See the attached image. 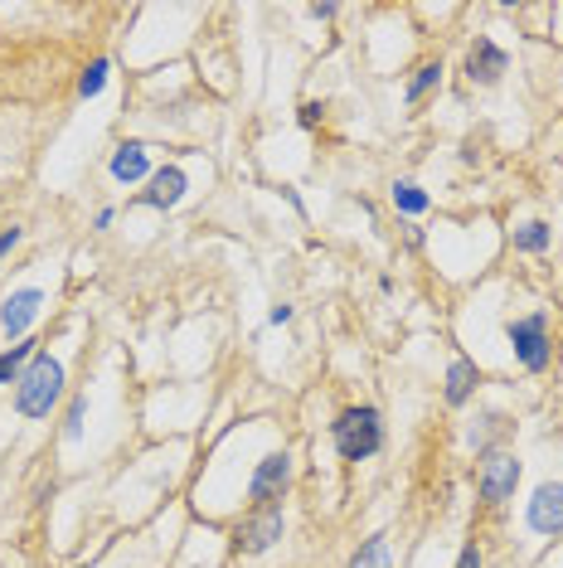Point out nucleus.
<instances>
[{"instance_id":"9d476101","label":"nucleus","mask_w":563,"mask_h":568,"mask_svg":"<svg viewBox=\"0 0 563 568\" xmlns=\"http://www.w3.org/2000/svg\"><path fill=\"white\" fill-rule=\"evenodd\" d=\"M180 194H185V170L166 166V170H156L151 176V190H146L141 200L156 204V209H170V204H180Z\"/></svg>"},{"instance_id":"7ed1b4c3","label":"nucleus","mask_w":563,"mask_h":568,"mask_svg":"<svg viewBox=\"0 0 563 568\" xmlns=\"http://www.w3.org/2000/svg\"><path fill=\"white\" fill-rule=\"evenodd\" d=\"M510 345H516L520 365L540 375V369L549 365V336H544V316H520V320H510Z\"/></svg>"},{"instance_id":"f3484780","label":"nucleus","mask_w":563,"mask_h":568,"mask_svg":"<svg viewBox=\"0 0 563 568\" xmlns=\"http://www.w3.org/2000/svg\"><path fill=\"white\" fill-rule=\"evenodd\" d=\"M437 78H443V69H437V64H423L418 73H413V83H408V103H418V97H423L427 88H433Z\"/></svg>"},{"instance_id":"423d86ee","label":"nucleus","mask_w":563,"mask_h":568,"mask_svg":"<svg viewBox=\"0 0 563 568\" xmlns=\"http://www.w3.org/2000/svg\"><path fill=\"white\" fill-rule=\"evenodd\" d=\"M287 481H291V456L287 452H273V456H263V466L253 472V486H248V496L253 501H273L287 491Z\"/></svg>"},{"instance_id":"f03ea898","label":"nucleus","mask_w":563,"mask_h":568,"mask_svg":"<svg viewBox=\"0 0 563 568\" xmlns=\"http://www.w3.org/2000/svg\"><path fill=\"white\" fill-rule=\"evenodd\" d=\"M379 442H384V423H379L374 409H346L336 423V448L346 462H364V456L379 452Z\"/></svg>"},{"instance_id":"f257e3e1","label":"nucleus","mask_w":563,"mask_h":568,"mask_svg":"<svg viewBox=\"0 0 563 568\" xmlns=\"http://www.w3.org/2000/svg\"><path fill=\"white\" fill-rule=\"evenodd\" d=\"M15 409L24 418H49V409L59 403V393H64V365L54 360V355H34L30 369L15 379Z\"/></svg>"},{"instance_id":"f8f14e48","label":"nucleus","mask_w":563,"mask_h":568,"mask_svg":"<svg viewBox=\"0 0 563 568\" xmlns=\"http://www.w3.org/2000/svg\"><path fill=\"white\" fill-rule=\"evenodd\" d=\"M476 389V365L471 360H452L447 369V403H467Z\"/></svg>"},{"instance_id":"39448f33","label":"nucleus","mask_w":563,"mask_h":568,"mask_svg":"<svg viewBox=\"0 0 563 568\" xmlns=\"http://www.w3.org/2000/svg\"><path fill=\"white\" fill-rule=\"evenodd\" d=\"M530 529L534 535H563V486H540L530 501Z\"/></svg>"},{"instance_id":"ddd939ff","label":"nucleus","mask_w":563,"mask_h":568,"mask_svg":"<svg viewBox=\"0 0 563 568\" xmlns=\"http://www.w3.org/2000/svg\"><path fill=\"white\" fill-rule=\"evenodd\" d=\"M34 360V340H24V345H10L6 355H0V385H15V379L24 375V365Z\"/></svg>"},{"instance_id":"0eeeda50","label":"nucleus","mask_w":563,"mask_h":568,"mask_svg":"<svg viewBox=\"0 0 563 568\" xmlns=\"http://www.w3.org/2000/svg\"><path fill=\"white\" fill-rule=\"evenodd\" d=\"M40 306H44V292H40V287H24V292L10 296L6 312H0V326H6V336H10V340L24 336V330H30V320L40 316Z\"/></svg>"},{"instance_id":"1a4fd4ad","label":"nucleus","mask_w":563,"mask_h":568,"mask_svg":"<svg viewBox=\"0 0 563 568\" xmlns=\"http://www.w3.org/2000/svg\"><path fill=\"white\" fill-rule=\"evenodd\" d=\"M506 49H496L491 40H476L471 49V59H467V73H471V83H496L500 73H506Z\"/></svg>"},{"instance_id":"412c9836","label":"nucleus","mask_w":563,"mask_h":568,"mask_svg":"<svg viewBox=\"0 0 563 568\" xmlns=\"http://www.w3.org/2000/svg\"><path fill=\"white\" fill-rule=\"evenodd\" d=\"M457 568H481V549H461V559Z\"/></svg>"},{"instance_id":"4468645a","label":"nucleus","mask_w":563,"mask_h":568,"mask_svg":"<svg viewBox=\"0 0 563 568\" xmlns=\"http://www.w3.org/2000/svg\"><path fill=\"white\" fill-rule=\"evenodd\" d=\"M394 204L403 209V214H423V209H427V194H423L413 180H399V185H394Z\"/></svg>"},{"instance_id":"6ab92c4d","label":"nucleus","mask_w":563,"mask_h":568,"mask_svg":"<svg viewBox=\"0 0 563 568\" xmlns=\"http://www.w3.org/2000/svg\"><path fill=\"white\" fill-rule=\"evenodd\" d=\"M83 432V399H73V409H68V438H78Z\"/></svg>"},{"instance_id":"20e7f679","label":"nucleus","mask_w":563,"mask_h":568,"mask_svg":"<svg viewBox=\"0 0 563 568\" xmlns=\"http://www.w3.org/2000/svg\"><path fill=\"white\" fill-rule=\"evenodd\" d=\"M520 486V462L510 452H486L481 462V496L486 501H510Z\"/></svg>"},{"instance_id":"dca6fc26","label":"nucleus","mask_w":563,"mask_h":568,"mask_svg":"<svg viewBox=\"0 0 563 568\" xmlns=\"http://www.w3.org/2000/svg\"><path fill=\"white\" fill-rule=\"evenodd\" d=\"M516 249H524V253L549 249V229H544V224H524V229L516 233Z\"/></svg>"},{"instance_id":"a211bd4d","label":"nucleus","mask_w":563,"mask_h":568,"mask_svg":"<svg viewBox=\"0 0 563 568\" xmlns=\"http://www.w3.org/2000/svg\"><path fill=\"white\" fill-rule=\"evenodd\" d=\"M103 83H107V64H103V59H97V64H93V69L78 78V93H83V97H97V93H103Z\"/></svg>"},{"instance_id":"aec40b11","label":"nucleus","mask_w":563,"mask_h":568,"mask_svg":"<svg viewBox=\"0 0 563 568\" xmlns=\"http://www.w3.org/2000/svg\"><path fill=\"white\" fill-rule=\"evenodd\" d=\"M15 243H20V229H6V233H0V257L15 249Z\"/></svg>"},{"instance_id":"9b49d317","label":"nucleus","mask_w":563,"mask_h":568,"mask_svg":"<svg viewBox=\"0 0 563 568\" xmlns=\"http://www.w3.org/2000/svg\"><path fill=\"white\" fill-rule=\"evenodd\" d=\"M113 176L127 180V185L146 176V146H141V141H127V146H121V151L113 156Z\"/></svg>"},{"instance_id":"6e6552de","label":"nucleus","mask_w":563,"mask_h":568,"mask_svg":"<svg viewBox=\"0 0 563 568\" xmlns=\"http://www.w3.org/2000/svg\"><path fill=\"white\" fill-rule=\"evenodd\" d=\"M277 539H282V511H277V505H263V511L243 525V549L263 554V549H273Z\"/></svg>"},{"instance_id":"2eb2a0df","label":"nucleus","mask_w":563,"mask_h":568,"mask_svg":"<svg viewBox=\"0 0 563 568\" xmlns=\"http://www.w3.org/2000/svg\"><path fill=\"white\" fill-rule=\"evenodd\" d=\"M350 568H389V539H370V545L354 554Z\"/></svg>"}]
</instances>
